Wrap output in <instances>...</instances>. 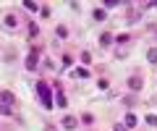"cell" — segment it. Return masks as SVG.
<instances>
[{
    "mask_svg": "<svg viewBox=\"0 0 157 131\" xmlns=\"http://www.w3.org/2000/svg\"><path fill=\"white\" fill-rule=\"evenodd\" d=\"M105 16H107V13L102 11V8H97V11H94V18H97V21H105Z\"/></svg>",
    "mask_w": 157,
    "mask_h": 131,
    "instance_id": "obj_10",
    "label": "cell"
},
{
    "mask_svg": "<svg viewBox=\"0 0 157 131\" xmlns=\"http://www.w3.org/2000/svg\"><path fill=\"white\" fill-rule=\"evenodd\" d=\"M128 87H131V89H141V76H131V79H128Z\"/></svg>",
    "mask_w": 157,
    "mask_h": 131,
    "instance_id": "obj_6",
    "label": "cell"
},
{
    "mask_svg": "<svg viewBox=\"0 0 157 131\" xmlns=\"http://www.w3.org/2000/svg\"><path fill=\"white\" fill-rule=\"evenodd\" d=\"M66 105H68V100L63 94H58V108H66Z\"/></svg>",
    "mask_w": 157,
    "mask_h": 131,
    "instance_id": "obj_11",
    "label": "cell"
},
{
    "mask_svg": "<svg viewBox=\"0 0 157 131\" xmlns=\"http://www.w3.org/2000/svg\"><path fill=\"white\" fill-rule=\"evenodd\" d=\"M71 76H73V79H86V76H89V71H86V68H73Z\"/></svg>",
    "mask_w": 157,
    "mask_h": 131,
    "instance_id": "obj_4",
    "label": "cell"
},
{
    "mask_svg": "<svg viewBox=\"0 0 157 131\" xmlns=\"http://www.w3.org/2000/svg\"><path fill=\"white\" fill-rule=\"evenodd\" d=\"M37 63H39V55H37V52H32V55L26 58V68L34 71V68H37Z\"/></svg>",
    "mask_w": 157,
    "mask_h": 131,
    "instance_id": "obj_3",
    "label": "cell"
},
{
    "mask_svg": "<svg viewBox=\"0 0 157 131\" xmlns=\"http://www.w3.org/2000/svg\"><path fill=\"white\" fill-rule=\"evenodd\" d=\"M58 37H68V29L66 26H58Z\"/></svg>",
    "mask_w": 157,
    "mask_h": 131,
    "instance_id": "obj_15",
    "label": "cell"
},
{
    "mask_svg": "<svg viewBox=\"0 0 157 131\" xmlns=\"http://www.w3.org/2000/svg\"><path fill=\"white\" fill-rule=\"evenodd\" d=\"M100 42H102V45H110L113 37H110V34H102V37H100Z\"/></svg>",
    "mask_w": 157,
    "mask_h": 131,
    "instance_id": "obj_12",
    "label": "cell"
},
{
    "mask_svg": "<svg viewBox=\"0 0 157 131\" xmlns=\"http://www.w3.org/2000/svg\"><path fill=\"white\" fill-rule=\"evenodd\" d=\"M45 131H58V129H55V126H45Z\"/></svg>",
    "mask_w": 157,
    "mask_h": 131,
    "instance_id": "obj_19",
    "label": "cell"
},
{
    "mask_svg": "<svg viewBox=\"0 0 157 131\" xmlns=\"http://www.w3.org/2000/svg\"><path fill=\"white\" fill-rule=\"evenodd\" d=\"M149 6H152V8H157V3H149Z\"/></svg>",
    "mask_w": 157,
    "mask_h": 131,
    "instance_id": "obj_20",
    "label": "cell"
},
{
    "mask_svg": "<svg viewBox=\"0 0 157 131\" xmlns=\"http://www.w3.org/2000/svg\"><path fill=\"white\" fill-rule=\"evenodd\" d=\"M115 131H128V129H126V126H121V123H118V126H115Z\"/></svg>",
    "mask_w": 157,
    "mask_h": 131,
    "instance_id": "obj_18",
    "label": "cell"
},
{
    "mask_svg": "<svg viewBox=\"0 0 157 131\" xmlns=\"http://www.w3.org/2000/svg\"><path fill=\"white\" fill-rule=\"evenodd\" d=\"M13 100H16V94H11V92H0V102H3V105H8V108H11Z\"/></svg>",
    "mask_w": 157,
    "mask_h": 131,
    "instance_id": "obj_2",
    "label": "cell"
},
{
    "mask_svg": "<svg viewBox=\"0 0 157 131\" xmlns=\"http://www.w3.org/2000/svg\"><path fill=\"white\" fill-rule=\"evenodd\" d=\"M16 24H18V21H16V16H13V13H8V16H6V26H8V29H13Z\"/></svg>",
    "mask_w": 157,
    "mask_h": 131,
    "instance_id": "obj_8",
    "label": "cell"
},
{
    "mask_svg": "<svg viewBox=\"0 0 157 131\" xmlns=\"http://www.w3.org/2000/svg\"><path fill=\"white\" fill-rule=\"evenodd\" d=\"M37 94H39V100H42L45 108H52V94H50V87L45 81H37Z\"/></svg>",
    "mask_w": 157,
    "mask_h": 131,
    "instance_id": "obj_1",
    "label": "cell"
},
{
    "mask_svg": "<svg viewBox=\"0 0 157 131\" xmlns=\"http://www.w3.org/2000/svg\"><path fill=\"white\" fill-rule=\"evenodd\" d=\"M0 113H3V115H11V108H8V105H0Z\"/></svg>",
    "mask_w": 157,
    "mask_h": 131,
    "instance_id": "obj_17",
    "label": "cell"
},
{
    "mask_svg": "<svg viewBox=\"0 0 157 131\" xmlns=\"http://www.w3.org/2000/svg\"><path fill=\"white\" fill-rule=\"evenodd\" d=\"M147 123H149V126H157V115H147Z\"/></svg>",
    "mask_w": 157,
    "mask_h": 131,
    "instance_id": "obj_16",
    "label": "cell"
},
{
    "mask_svg": "<svg viewBox=\"0 0 157 131\" xmlns=\"http://www.w3.org/2000/svg\"><path fill=\"white\" fill-rule=\"evenodd\" d=\"M147 60H149V63H157V47H152V50L147 52Z\"/></svg>",
    "mask_w": 157,
    "mask_h": 131,
    "instance_id": "obj_9",
    "label": "cell"
},
{
    "mask_svg": "<svg viewBox=\"0 0 157 131\" xmlns=\"http://www.w3.org/2000/svg\"><path fill=\"white\" fill-rule=\"evenodd\" d=\"M24 6H26L29 11H37V3H32V0H24Z\"/></svg>",
    "mask_w": 157,
    "mask_h": 131,
    "instance_id": "obj_14",
    "label": "cell"
},
{
    "mask_svg": "<svg viewBox=\"0 0 157 131\" xmlns=\"http://www.w3.org/2000/svg\"><path fill=\"white\" fill-rule=\"evenodd\" d=\"M136 123H139V118H136L134 113H128V115H126V129H134Z\"/></svg>",
    "mask_w": 157,
    "mask_h": 131,
    "instance_id": "obj_7",
    "label": "cell"
},
{
    "mask_svg": "<svg viewBox=\"0 0 157 131\" xmlns=\"http://www.w3.org/2000/svg\"><path fill=\"white\" fill-rule=\"evenodd\" d=\"M63 126H66V129H76V126H78V121L73 118V115H66V118H63Z\"/></svg>",
    "mask_w": 157,
    "mask_h": 131,
    "instance_id": "obj_5",
    "label": "cell"
},
{
    "mask_svg": "<svg viewBox=\"0 0 157 131\" xmlns=\"http://www.w3.org/2000/svg\"><path fill=\"white\" fill-rule=\"evenodd\" d=\"M81 121H84V123H92V121H94V115H92V113H84V115H81Z\"/></svg>",
    "mask_w": 157,
    "mask_h": 131,
    "instance_id": "obj_13",
    "label": "cell"
}]
</instances>
